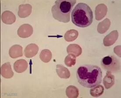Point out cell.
Listing matches in <instances>:
<instances>
[{"label": "cell", "mask_w": 121, "mask_h": 98, "mask_svg": "<svg viewBox=\"0 0 121 98\" xmlns=\"http://www.w3.org/2000/svg\"><path fill=\"white\" fill-rule=\"evenodd\" d=\"M118 37V32L117 30L112 31L107 35L103 40L104 45L105 46H112L117 40Z\"/></svg>", "instance_id": "cell-6"}, {"label": "cell", "mask_w": 121, "mask_h": 98, "mask_svg": "<svg viewBox=\"0 0 121 98\" xmlns=\"http://www.w3.org/2000/svg\"><path fill=\"white\" fill-rule=\"evenodd\" d=\"M111 21L108 18H106L103 21L99 23L97 26V31L100 34H104L109 29Z\"/></svg>", "instance_id": "cell-17"}, {"label": "cell", "mask_w": 121, "mask_h": 98, "mask_svg": "<svg viewBox=\"0 0 121 98\" xmlns=\"http://www.w3.org/2000/svg\"><path fill=\"white\" fill-rule=\"evenodd\" d=\"M116 49H117V50H114V52L117 55H118L119 57H121V46H116L115 47Z\"/></svg>", "instance_id": "cell-23"}, {"label": "cell", "mask_w": 121, "mask_h": 98, "mask_svg": "<svg viewBox=\"0 0 121 98\" xmlns=\"http://www.w3.org/2000/svg\"><path fill=\"white\" fill-rule=\"evenodd\" d=\"M1 20L3 23L7 24H11L16 21L15 15L9 11H6L1 15Z\"/></svg>", "instance_id": "cell-11"}, {"label": "cell", "mask_w": 121, "mask_h": 98, "mask_svg": "<svg viewBox=\"0 0 121 98\" xmlns=\"http://www.w3.org/2000/svg\"><path fill=\"white\" fill-rule=\"evenodd\" d=\"M28 64L24 59H20L15 61L14 64V69L18 73H21L27 69Z\"/></svg>", "instance_id": "cell-13"}, {"label": "cell", "mask_w": 121, "mask_h": 98, "mask_svg": "<svg viewBox=\"0 0 121 98\" xmlns=\"http://www.w3.org/2000/svg\"><path fill=\"white\" fill-rule=\"evenodd\" d=\"M76 77L78 82L87 88L100 85L102 81V72L97 65L84 64L78 68Z\"/></svg>", "instance_id": "cell-1"}, {"label": "cell", "mask_w": 121, "mask_h": 98, "mask_svg": "<svg viewBox=\"0 0 121 98\" xmlns=\"http://www.w3.org/2000/svg\"><path fill=\"white\" fill-rule=\"evenodd\" d=\"M56 72L58 76L61 78L68 79L70 77L69 70L61 64H58L56 66Z\"/></svg>", "instance_id": "cell-15"}, {"label": "cell", "mask_w": 121, "mask_h": 98, "mask_svg": "<svg viewBox=\"0 0 121 98\" xmlns=\"http://www.w3.org/2000/svg\"><path fill=\"white\" fill-rule=\"evenodd\" d=\"M9 56L12 58H18L23 55L22 47L19 45H14L9 49Z\"/></svg>", "instance_id": "cell-14"}, {"label": "cell", "mask_w": 121, "mask_h": 98, "mask_svg": "<svg viewBox=\"0 0 121 98\" xmlns=\"http://www.w3.org/2000/svg\"><path fill=\"white\" fill-rule=\"evenodd\" d=\"M67 52L69 54H71L76 57H78L82 54V48L78 44H71L67 47Z\"/></svg>", "instance_id": "cell-16"}, {"label": "cell", "mask_w": 121, "mask_h": 98, "mask_svg": "<svg viewBox=\"0 0 121 98\" xmlns=\"http://www.w3.org/2000/svg\"><path fill=\"white\" fill-rule=\"evenodd\" d=\"M72 21L81 28L87 27L93 21V13L90 6L84 3H79L71 13Z\"/></svg>", "instance_id": "cell-2"}, {"label": "cell", "mask_w": 121, "mask_h": 98, "mask_svg": "<svg viewBox=\"0 0 121 98\" xmlns=\"http://www.w3.org/2000/svg\"><path fill=\"white\" fill-rule=\"evenodd\" d=\"M76 2V0L55 1V4L52 8L53 18L60 22H69L70 19V13Z\"/></svg>", "instance_id": "cell-3"}, {"label": "cell", "mask_w": 121, "mask_h": 98, "mask_svg": "<svg viewBox=\"0 0 121 98\" xmlns=\"http://www.w3.org/2000/svg\"><path fill=\"white\" fill-rule=\"evenodd\" d=\"M0 74L5 78H10L13 76L14 73L12 69L10 62H6L1 66Z\"/></svg>", "instance_id": "cell-9"}, {"label": "cell", "mask_w": 121, "mask_h": 98, "mask_svg": "<svg viewBox=\"0 0 121 98\" xmlns=\"http://www.w3.org/2000/svg\"><path fill=\"white\" fill-rule=\"evenodd\" d=\"M39 47L36 44L31 43L28 45L24 49V54L27 58H31L37 54Z\"/></svg>", "instance_id": "cell-7"}, {"label": "cell", "mask_w": 121, "mask_h": 98, "mask_svg": "<svg viewBox=\"0 0 121 98\" xmlns=\"http://www.w3.org/2000/svg\"><path fill=\"white\" fill-rule=\"evenodd\" d=\"M17 33L18 36L22 38L29 37L33 33V28L30 24H22L18 28Z\"/></svg>", "instance_id": "cell-5"}, {"label": "cell", "mask_w": 121, "mask_h": 98, "mask_svg": "<svg viewBox=\"0 0 121 98\" xmlns=\"http://www.w3.org/2000/svg\"><path fill=\"white\" fill-rule=\"evenodd\" d=\"M79 35L78 32L75 29H71L67 31L64 35V39L67 42L73 41L77 38Z\"/></svg>", "instance_id": "cell-18"}, {"label": "cell", "mask_w": 121, "mask_h": 98, "mask_svg": "<svg viewBox=\"0 0 121 98\" xmlns=\"http://www.w3.org/2000/svg\"><path fill=\"white\" fill-rule=\"evenodd\" d=\"M32 7L30 4H21L19 6L18 15L21 18H25L30 15Z\"/></svg>", "instance_id": "cell-8"}, {"label": "cell", "mask_w": 121, "mask_h": 98, "mask_svg": "<svg viewBox=\"0 0 121 98\" xmlns=\"http://www.w3.org/2000/svg\"><path fill=\"white\" fill-rule=\"evenodd\" d=\"M104 90V89L103 86L98 85L91 89L90 94L93 97H98L103 94Z\"/></svg>", "instance_id": "cell-20"}, {"label": "cell", "mask_w": 121, "mask_h": 98, "mask_svg": "<svg viewBox=\"0 0 121 98\" xmlns=\"http://www.w3.org/2000/svg\"><path fill=\"white\" fill-rule=\"evenodd\" d=\"M115 76L112 74V72L108 70L106 75L103 79V84L106 89H110L115 84Z\"/></svg>", "instance_id": "cell-12"}, {"label": "cell", "mask_w": 121, "mask_h": 98, "mask_svg": "<svg viewBox=\"0 0 121 98\" xmlns=\"http://www.w3.org/2000/svg\"><path fill=\"white\" fill-rule=\"evenodd\" d=\"M108 12L107 7L104 4L98 5L95 9V16L97 20H100L104 18Z\"/></svg>", "instance_id": "cell-10"}, {"label": "cell", "mask_w": 121, "mask_h": 98, "mask_svg": "<svg viewBox=\"0 0 121 98\" xmlns=\"http://www.w3.org/2000/svg\"><path fill=\"white\" fill-rule=\"evenodd\" d=\"M65 63L68 67H72L76 63V57L74 55L69 54L67 55L65 60Z\"/></svg>", "instance_id": "cell-22"}, {"label": "cell", "mask_w": 121, "mask_h": 98, "mask_svg": "<svg viewBox=\"0 0 121 98\" xmlns=\"http://www.w3.org/2000/svg\"><path fill=\"white\" fill-rule=\"evenodd\" d=\"M39 58L44 63H48L52 59V52L49 49H43L40 53Z\"/></svg>", "instance_id": "cell-21"}, {"label": "cell", "mask_w": 121, "mask_h": 98, "mask_svg": "<svg viewBox=\"0 0 121 98\" xmlns=\"http://www.w3.org/2000/svg\"><path fill=\"white\" fill-rule=\"evenodd\" d=\"M101 65L104 69L112 72H118L120 70V63L115 56H108L102 58Z\"/></svg>", "instance_id": "cell-4"}, {"label": "cell", "mask_w": 121, "mask_h": 98, "mask_svg": "<svg viewBox=\"0 0 121 98\" xmlns=\"http://www.w3.org/2000/svg\"><path fill=\"white\" fill-rule=\"evenodd\" d=\"M66 94L68 98H77L79 95V90L76 86H69L67 88Z\"/></svg>", "instance_id": "cell-19"}]
</instances>
